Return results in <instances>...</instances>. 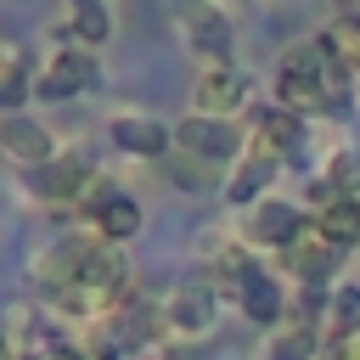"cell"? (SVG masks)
<instances>
[{"label":"cell","mask_w":360,"mask_h":360,"mask_svg":"<svg viewBox=\"0 0 360 360\" xmlns=\"http://www.w3.org/2000/svg\"><path fill=\"white\" fill-rule=\"evenodd\" d=\"M349 84L354 73L343 68V56L326 39H304L276 68V107H287L292 118H332L349 107Z\"/></svg>","instance_id":"cell-1"},{"label":"cell","mask_w":360,"mask_h":360,"mask_svg":"<svg viewBox=\"0 0 360 360\" xmlns=\"http://www.w3.org/2000/svg\"><path fill=\"white\" fill-rule=\"evenodd\" d=\"M231 298H236V309H242L253 326H281V321H287V292H281V281H276L264 264H253V259H231Z\"/></svg>","instance_id":"cell-2"},{"label":"cell","mask_w":360,"mask_h":360,"mask_svg":"<svg viewBox=\"0 0 360 360\" xmlns=\"http://www.w3.org/2000/svg\"><path fill=\"white\" fill-rule=\"evenodd\" d=\"M96 84H101V68H96V56H90L84 45L51 51V62L34 73V96H39V101H73V96H84V90H96Z\"/></svg>","instance_id":"cell-3"},{"label":"cell","mask_w":360,"mask_h":360,"mask_svg":"<svg viewBox=\"0 0 360 360\" xmlns=\"http://www.w3.org/2000/svg\"><path fill=\"white\" fill-rule=\"evenodd\" d=\"M169 11H174L180 39H186L197 56L231 62V22H225V11H219L214 0H169Z\"/></svg>","instance_id":"cell-4"},{"label":"cell","mask_w":360,"mask_h":360,"mask_svg":"<svg viewBox=\"0 0 360 360\" xmlns=\"http://www.w3.org/2000/svg\"><path fill=\"white\" fill-rule=\"evenodd\" d=\"M174 146L197 163H236L242 158V129L231 118H202V112H186L174 124Z\"/></svg>","instance_id":"cell-5"},{"label":"cell","mask_w":360,"mask_h":360,"mask_svg":"<svg viewBox=\"0 0 360 360\" xmlns=\"http://www.w3.org/2000/svg\"><path fill=\"white\" fill-rule=\"evenodd\" d=\"M191 112H202V118H231V112H242L248 107V79H242V68L236 62H202V73H197V84H191Z\"/></svg>","instance_id":"cell-6"},{"label":"cell","mask_w":360,"mask_h":360,"mask_svg":"<svg viewBox=\"0 0 360 360\" xmlns=\"http://www.w3.org/2000/svg\"><path fill=\"white\" fill-rule=\"evenodd\" d=\"M304 146V118H292L287 107H264L253 112V135H248V152L264 158V163H281Z\"/></svg>","instance_id":"cell-7"},{"label":"cell","mask_w":360,"mask_h":360,"mask_svg":"<svg viewBox=\"0 0 360 360\" xmlns=\"http://www.w3.org/2000/svg\"><path fill=\"white\" fill-rule=\"evenodd\" d=\"M0 152H6L11 163H22V169H45V163L56 158V141H51V129H45L39 118L6 112V118H0Z\"/></svg>","instance_id":"cell-8"},{"label":"cell","mask_w":360,"mask_h":360,"mask_svg":"<svg viewBox=\"0 0 360 360\" xmlns=\"http://www.w3.org/2000/svg\"><path fill=\"white\" fill-rule=\"evenodd\" d=\"M107 135L129 158H169V146H174V129L158 124V118H146V112H112L107 118Z\"/></svg>","instance_id":"cell-9"},{"label":"cell","mask_w":360,"mask_h":360,"mask_svg":"<svg viewBox=\"0 0 360 360\" xmlns=\"http://www.w3.org/2000/svg\"><path fill=\"white\" fill-rule=\"evenodd\" d=\"M90 225H96V242L118 248V242H129V236L141 231V202H135L129 191L101 186V191L90 197Z\"/></svg>","instance_id":"cell-10"},{"label":"cell","mask_w":360,"mask_h":360,"mask_svg":"<svg viewBox=\"0 0 360 360\" xmlns=\"http://www.w3.org/2000/svg\"><path fill=\"white\" fill-rule=\"evenodd\" d=\"M304 214L292 208V202H281V197H264V202H253V214H248V242H259V248H292L298 236H304Z\"/></svg>","instance_id":"cell-11"},{"label":"cell","mask_w":360,"mask_h":360,"mask_svg":"<svg viewBox=\"0 0 360 360\" xmlns=\"http://www.w3.org/2000/svg\"><path fill=\"white\" fill-rule=\"evenodd\" d=\"M169 326L174 332H186V338H197V332H208V321H214V281H202V276H186L174 292H169Z\"/></svg>","instance_id":"cell-12"},{"label":"cell","mask_w":360,"mask_h":360,"mask_svg":"<svg viewBox=\"0 0 360 360\" xmlns=\"http://www.w3.org/2000/svg\"><path fill=\"white\" fill-rule=\"evenodd\" d=\"M338 259H343V248L338 242H326L321 231H315V219L304 225V236L287 248V264H292V276L304 281V287H321L332 270H338Z\"/></svg>","instance_id":"cell-13"},{"label":"cell","mask_w":360,"mask_h":360,"mask_svg":"<svg viewBox=\"0 0 360 360\" xmlns=\"http://www.w3.org/2000/svg\"><path fill=\"white\" fill-rule=\"evenodd\" d=\"M84 180H90V158L84 152H68V158H51L45 169H34V197H45V202H73L79 191H84Z\"/></svg>","instance_id":"cell-14"},{"label":"cell","mask_w":360,"mask_h":360,"mask_svg":"<svg viewBox=\"0 0 360 360\" xmlns=\"http://www.w3.org/2000/svg\"><path fill=\"white\" fill-rule=\"evenodd\" d=\"M315 231L338 248H354L360 242V197H326L315 214Z\"/></svg>","instance_id":"cell-15"},{"label":"cell","mask_w":360,"mask_h":360,"mask_svg":"<svg viewBox=\"0 0 360 360\" xmlns=\"http://www.w3.org/2000/svg\"><path fill=\"white\" fill-rule=\"evenodd\" d=\"M68 34L90 51V45H107L112 39V6L107 0H68Z\"/></svg>","instance_id":"cell-16"},{"label":"cell","mask_w":360,"mask_h":360,"mask_svg":"<svg viewBox=\"0 0 360 360\" xmlns=\"http://www.w3.org/2000/svg\"><path fill=\"white\" fill-rule=\"evenodd\" d=\"M34 96V73L22 51H0V112H22V101Z\"/></svg>","instance_id":"cell-17"},{"label":"cell","mask_w":360,"mask_h":360,"mask_svg":"<svg viewBox=\"0 0 360 360\" xmlns=\"http://www.w3.org/2000/svg\"><path fill=\"white\" fill-rule=\"evenodd\" d=\"M315 197H321V202H326V197H360V152H332L326 169H321Z\"/></svg>","instance_id":"cell-18"},{"label":"cell","mask_w":360,"mask_h":360,"mask_svg":"<svg viewBox=\"0 0 360 360\" xmlns=\"http://www.w3.org/2000/svg\"><path fill=\"white\" fill-rule=\"evenodd\" d=\"M270 174H276V163H264V158H242L236 169H231V186H225V197L231 202H264V186H270Z\"/></svg>","instance_id":"cell-19"},{"label":"cell","mask_w":360,"mask_h":360,"mask_svg":"<svg viewBox=\"0 0 360 360\" xmlns=\"http://www.w3.org/2000/svg\"><path fill=\"white\" fill-rule=\"evenodd\" d=\"M270 360H315V326H309V321H292V326H276V343H270Z\"/></svg>","instance_id":"cell-20"},{"label":"cell","mask_w":360,"mask_h":360,"mask_svg":"<svg viewBox=\"0 0 360 360\" xmlns=\"http://www.w3.org/2000/svg\"><path fill=\"white\" fill-rule=\"evenodd\" d=\"M45 360H90V354H84V349H51Z\"/></svg>","instance_id":"cell-21"},{"label":"cell","mask_w":360,"mask_h":360,"mask_svg":"<svg viewBox=\"0 0 360 360\" xmlns=\"http://www.w3.org/2000/svg\"><path fill=\"white\" fill-rule=\"evenodd\" d=\"M0 360H11V349H6V338H0Z\"/></svg>","instance_id":"cell-22"}]
</instances>
